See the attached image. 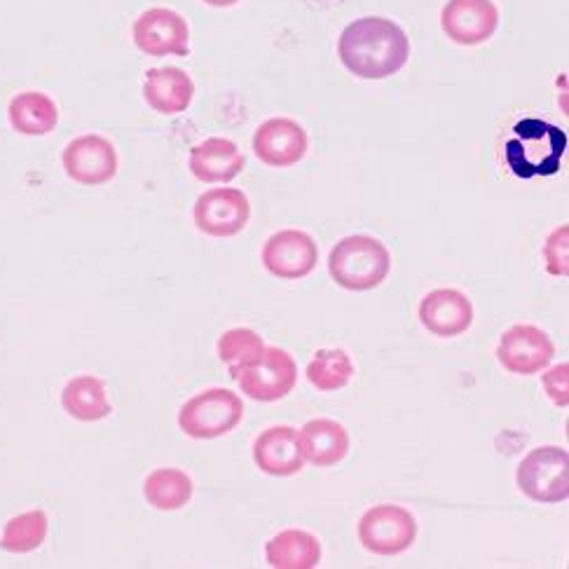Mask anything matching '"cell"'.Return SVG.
<instances>
[{"label": "cell", "instance_id": "cell-25", "mask_svg": "<svg viewBox=\"0 0 569 569\" xmlns=\"http://www.w3.org/2000/svg\"><path fill=\"white\" fill-rule=\"evenodd\" d=\"M305 376L319 391H338L355 378V363L345 349H319Z\"/></svg>", "mask_w": 569, "mask_h": 569}, {"label": "cell", "instance_id": "cell-26", "mask_svg": "<svg viewBox=\"0 0 569 569\" xmlns=\"http://www.w3.org/2000/svg\"><path fill=\"white\" fill-rule=\"evenodd\" d=\"M262 347H266V342L251 328H230L218 340V359L228 366V373L232 378L239 368H244L262 352Z\"/></svg>", "mask_w": 569, "mask_h": 569}, {"label": "cell", "instance_id": "cell-13", "mask_svg": "<svg viewBox=\"0 0 569 569\" xmlns=\"http://www.w3.org/2000/svg\"><path fill=\"white\" fill-rule=\"evenodd\" d=\"M499 27L492 0H448L441 10V29L455 46H483Z\"/></svg>", "mask_w": 569, "mask_h": 569}, {"label": "cell", "instance_id": "cell-29", "mask_svg": "<svg viewBox=\"0 0 569 569\" xmlns=\"http://www.w3.org/2000/svg\"><path fill=\"white\" fill-rule=\"evenodd\" d=\"M202 3H207L211 8H232L239 3V0H202Z\"/></svg>", "mask_w": 569, "mask_h": 569}, {"label": "cell", "instance_id": "cell-22", "mask_svg": "<svg viewBox=\"0 0 569 569\" xmlns=\"http://www.w3.org/2000/svg\"><path fill=\"white\" fill-rule=\"evenodd\" d=\"M10 124L24 137H46L59 122L57 103L42 92H21L8 106Z\"/></svg>", "mask_w": 569, "mask_h": 569}, {"label": "cell", "instance_id": "cell-19", "mask_svg": "<svg viewBox=\"0 0 569 569\" xmlns=\"http://www.w3.org/2000/svg\"><path fill=\"white\" fill-rule=\"evenodd\" d=\"M298 443L305 462L319 469L336 467L349 452V433L336 420H310L298 431Z\"/></svg>", "mask_w": 569, "mask_h": 569}, {"label": "cell", "instance_id": "cell-14", "mask_svg": "<svg viewBox=\"0 0 569 569\" xmlns=\"http://www.w3.org/2000/svg\"><path fill=\"white\" fill-rule=\"evenodd\" d=\"M308 131L291 118H270L253 134L256 158L274 169H289L308 156Z\"/></svg>", "mask_w": 569, "mask_h": 569}, {"label": "cell", "instance_id": "cell-12", "mask_svg": "<svg viewBox=\"0 0 569 569\" xmlns=\"http://www.w3.org/2000/svg\"><path fill=\"white\" fill-rule=\"evenodd\" d=\"M63 169L80 186H103L116 179L118 152L116 146L99 137L84 134L63 148Z\"/></svg>", "mask_w": 569, "mask_h": 569}, {"label": "cell", "instance_id": "cell-1", "mask_svg": "<svg viewBox=\"0 0 569 569\" xmlns=\"http://www.w3.org/2000/svg\"><path fill=\"white\" fill-rule=\"evenodd\" d=\"M345 69L361 80H387L410 59L406 31L387 17H361L347 24L338 40Z\"/></svg>", "mask_w": 569, "mask_h": 569}, {"label": "cell", "instance_id": "cell-10", "mask_svg": "<svg viewBox=\"0 0 569 569\" xmlns=\"http://www.w3.org/2000/svg\"><path fill=\"white\" fill-rule=\"evenodd\" d=\"M319 262V247L315 237L302 230H279L266 239L262 266L283 281H296L312 274Z\"/></svg>", "mask_w": 569, "mask_h": 569}, {"label": "cell", "instance_id": "cell-28", "mask_svg": "<svg viewBox=\"0 0 569 569\" xmlns=\"http://www.w3.org/2000/svg\"><path fill=\"white\" fill-rule=\"evenodd\" d=\"M543 389L556 406L560 408L569 406V363L567 361L560 366H553L549 373L543 376Z\"/></svg>", "mask_w": 569, "mask_h": 569}, {"label": "cell", "instance_id": "cell-9", "mask_svg": "<svg viewBox=\"0 0 569 569\" xmlns=\"http://www.w3.org/2000/svg\"><path fill=\"white\" fill-rule=\"evenodd\" d=\"M556 357L551 338L532 323H516L497 345V361L513 376H537Z\"/></svg>", "mask_w": 569, "mask_h": 569}, {"label": "cell", "instance_id": "cell-15", "mask_svg": "<svg viewBox=\"0 0 569 569\" xmlns=\"http://www.w3.org/2000/svg\"><path fill=\"white\" fill-rule=\"evenodd\" d=\"M420 321L429 333L439 338H457L473 323V305L467 293L457 289H436L420 305Z\"/></svg>", "mask_w": 569, "mask_h": 569}, {"label": "cell", "instance_id": "cell-2", "mask_svg": "<svg viewBox=\"0 0 569 569\" xmlns=\"http://www.w3.org/2000/svg\"><path fill=\"white\" fill-rule=\"evenodd\" d=\"M516 137L507 141V164L518 179L553 177L567 150V134L539 118H525L516 124Z\"/></svg>", "mask_w": 569, "mask_h": 569}, {"label": "cell", "instance_id": "cell-27", "mask_svg": "<svg viewBox=\"0 0 569 569\" xmlns=\"http://www.w3.org/2000/svg\"><path fill=\"white\" fill-rule=\"evenodd\" d=\"M543 262L546 270L553 277H567L569 274V228L560 226L549 237H546L543 244Z\"/></svg>", "mask_w": 569, "mask_h": 569}, {"label": "cell", "instance_id": "cell-6", "mask_svg": "<svg viewBox=\"0 0 569 569\" xmlns=\"http://www.w3.org/2000/svg\"><path fill=\"white\" fill-rule=\"evenodd\" d=\"M232 380L249 399L274 403L293 391L298 382V366L287 349L262 347V352L251 363L239 368Z\"/></svg>", "mask_w": 569, "mask_h": 569}, {"label": "cell", "instance_id": "cell-8", "mask_svg": "<svg viewBox=\"0 0 569 569\" xmlns=\"http://www.w3.org/2000/svg\"><path fill=\"white\" fill-rule=\"evenodd\" d=\"M194 226L209 237H234L249 226L251 202L237 188H213L197 197Z\"/></svg>", "mask_w": 569, "mask_h": 569}, {"label": "cell", "instance_id": "cell-11", "mask_svg": "<svg viewBox=\"0 0 569 569\" xmlns=\"http://www.w3.org/2000/svg\"><path fill=\"white\" fill-rule=\"evenodd\" d=\"M134 46L148 57H188L190 29L188 21L169 8L146 10L134 21Z\"/></svg>", "mask_w": 569, "mask_h": 569}, {"label": "cell", "instance_id": "cell-7", "mask_svg": "<svg viewBox=\"0 0 569 569\" xmlns=\"http://www.w3.org/2000/svg\"><path fill=\"white\" fill-rule=\"evenodd\" d=\"M418 539V520L397 505L368 509L359 520V541L368 553L399 556Z\"/></svg>", "mask_w": 569, "mask_h": 569}, {"label": "cell", "instance_id": "cell-5", "mask_svg": "<svg viewBox=\"0 0 569 569\" xmlns=\"http://www.w3.org/2000/svg\"><path fill=\"white\" fill-rule=\"evenodd\" d=\"M516 483L525 497L539 505H560L569 497V452L560 446H541L522 459Z\"/></svg>", "mask_w": 569, "mask_h": 569}, {"label": "cell", "instance_id": "cell-17", "mask_svg": "<svg viewBox=\"0 0 569 569\" xmlns=\"http://www.w3.org/2000/svg\"><path fill=\"white\" fill-rule=\"evenodd\" d=\"M190 171L202 183H230L242 173L247 160L234 141L211 137L190 150Z\"/></svg>", "mask_w": 569, "mask_h": 569}, {"label": "cell", "instance_id": "cell-16", "mask_svg": "<svg viewBox=\"0 0 569 569\" xmlns=\"http://www.w3.org/2000/svg\"><path fill=\"white\" fill-rule=\"evenodd\" d=\"M256 467L274 478H289L302 471L305 457L298 443V429L289 425H274L262 431L253 443Z\"/></svg>", "mask_w": 569, "mask_h": 569}, {"label": "cell", "instance_id": "cell-4", "mask_svg": "<svg viewBox=\"0 0 569 569\" xmlns=\"http://www.w3.org/2000/svg\"><path fill=\"white\" fill-rule=\"evenodd\" d=\"M244 418V403L232 389L211 387L183 403L179 427L194 441H213L237 429Z\"/></svg>", "mask_w": 569, "mask_h": 569}, {"label": "cell", "instance_id": "cell-3", "mask_svg": "<svg viewBox=\"0 0 569 569\" xmlns=\"http://www.w3.org/2000/svg\"><path fill=\"white\" fill-rule=\"evenodd\" d=\"M389 270L391 256L387 247L370 234H349L328 256V272L345 291L378 289Z\"/></svg>", "mask_w": 569, "mask_h": 569}, {"label": "cell", "instance_id": "cell-18", "mask_svg": "<svg viewBox=\"0 0 569 569\" xmlns=\"http://www.w3.org/2000/svg\"><path fill=\"white\" fill-rule=\"evenodd\" d=\"M143 99L152 111L162 116H179L188 111L194 99V82L177 66L150 69L143 80Z\"/></svg>", "mask_w": 569, "mask_h": 569}, {"label": "cell", "instance_id": "cell-20", "mask_svg": "<svg viewBox=\"0 0 569 569\" xmlns=\"http://www.w3.org/2000/svg\"><path fill=\"white\" fill-rule=\"evenodd\" d=\"M266 560L274 569H315L321 562V541L308 530H283L266 543Z\"/></svg>", "mask_w": 569, "mask_h": 569}, {"label": "cell", "instance_id": "cell-21", "mask_svg": "<svg viewBox=\"0 0 569 569\" xmlns=\"http://www.w3.org/2000/svg\"><path fill=\"white\" fill-rule=\"evenodd\" d=\"M61 406L78 422H101L113 412L103 380L94 376H78L61 389Z\"/></svg>", "mask_w": 569, "mask_h": 569}, {"label": "cell", "instance_id": "cell-23", "mask_svg": "<svg viewBox=\"0 0 569 569\" xmlns=\"http://www.w3.org/2000/svg\"><path fill=\"white\" fill-rule=\"evenodd\" d=\"M194 483L181 469H156L143 483V497L152 509L179 511L192 499Z\"/></svg>", "mask_w": 569, "mask_h": 569}, {"label": "cell", "instance_id": "cell-24", "mask_svg": "<svg viewBox=\"0 0 569 569\" xmlns=\"http://www.w3.org/2000/svg\"><path fill=\"white\" fill-rule=\"evenodd\" d=\"M50 520L40 509L19 513L8 520L6 532L0 537V549L8 553H31L48 539Z\"/></svg>", "mask_w": 569, "mask_h": 569}]
</instances>
